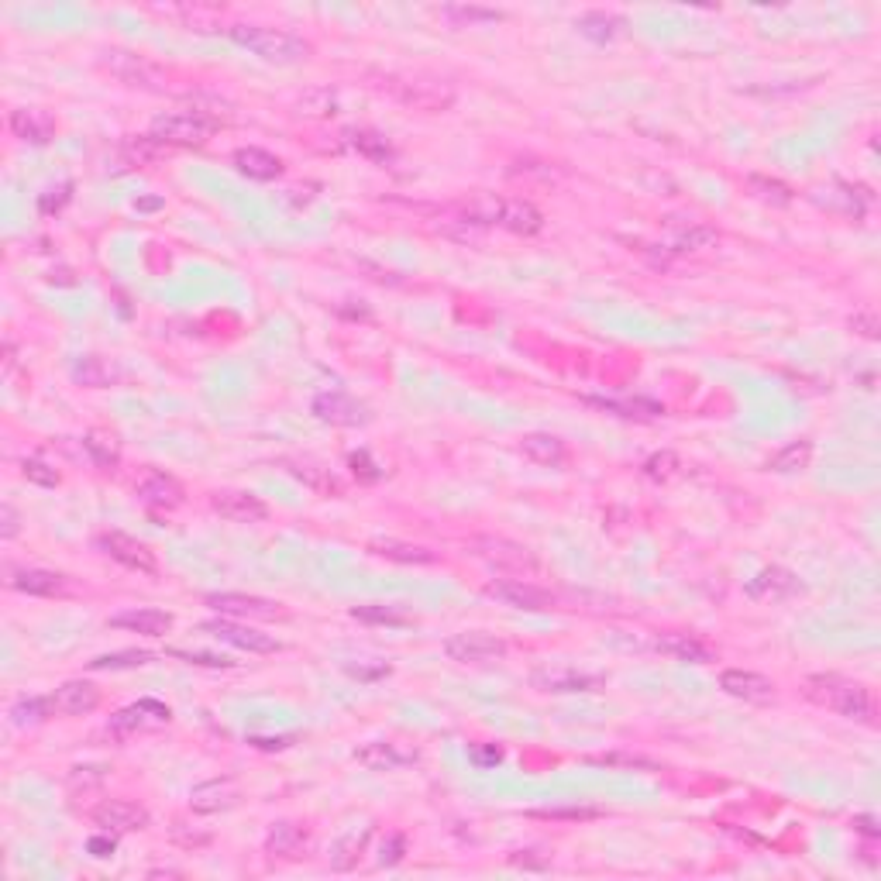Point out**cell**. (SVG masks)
<instances>
[{
  "label": "cell",
  "mask_w": 881,
  "mask_h": 881,
  "mask_svg": "<svg viewBox=\"0 0 881 881\" xmlns=\"http://www.w3.org/2000/svg\"><path fill=\"white\" fill-rule=\"evenodd\" d=\"M444 654H448L451 661H462V665H482V661L506 658V644L493 634L469 630V634L448 637V641H444Z\"/></svg>",
  "instance_id": "6"
},
{
  "label": "cell",
  "mask_w": 881,
  "mask_h": 881,
  "mask_svg": "<svg viewBox=\"0 0 881 881\" xmlns=\"http://www.w3.org/2000/svg\"><path fill=\"white\" fill-rule=\"evenodd\" d=\"M173 720L169 706L155 703V699H142V703L124 706L118 716L111 720V730L118 737H131V734H145V730H159Z\"/></svg>",
  "instance_id": "9"
},
{
  "label": "cell",
  "mask_w": 881,
  "mask_h": 881,
  "mask_svg": "<svg viewBox=\"0 0 881 881\" xmlns=\"http://www.w3.org/2000/svg\"><path fill=\"white\" fill-rule=\"evenodd\" d=\"M90 851H93V857H107L114 851V840H107V837H93L90 840Z\"/></svg>",
  "instance_id": "53"
},
{
  "label": "cell",
  "mask_w": 881,
  "mask_h": 881,
  "mask_svg": "<svg viewBox=\"0 0 881 881\" xmlns=\"http://www.w3.org/2000/svg\"><path fill=\"white\" fill-rule=\"evenodd\" d=\"M21 472H25L28 482H38V486H59V472L49 469L45 462H38V458H28V462L21 465Z\"/></svg>",
  "instance_id": "46"
},
{
  "label": "cell",
  "mask_w": 881,
  "mask_h": 881,
  "mask_svg": "<svg viewBox=\"0 0 881 881\" xmlns=\"http://www.w3.org/2000/svg\"><path fill=\"white\" fill-rule=\"evenodd\" d=\"M486 596L500 599V603L513 606V610H530V613H541V610H551V606H555V596H551L548 589L534 586V582H524V579L489 582Z\"/></svg>",
  "instance_id": "8"
},
{
  "label": "cell",
  "mask_w": 881,
  "mask_h": 881,
  "mask_svg": "<svg viewBox=\"0 0 881 881\" xmlns=\"http://www.w3.org/2000/svg\"><path fill=\"white\" fill-rule=\"evenodd\" d=\"M396 93H400L403 104L420 107V111H444L455 100V93L434 80H403L396 83Z\"/></svg>",
  "instance_id": "20"
},
{
  "label": "cell",
  "mask_w": 881,
  "mask_h": 881,
  "mask_svg": "<svg viewBox=\"0 0 881 881\" xmlns=\"http://www.w3.org/2000/svg\"><path fill=\"white\" fill-rule=\"evenodd\" d=\"M97 548L104 551V555H111L114 561H121V565L142 572V575H155V568H159V565H155V555L145 548L142 541H135V537H128V534H118V530H114V534H100Z\"/></svg>",
  "instance_id": "12"
},
{
  "label": "cell",
  "mask_w": 881,
  "mask_h": 881,
  "mask_svg": "<svg viewBox=\"0 0 881 881\" xmlns=\"http://www.w3.org/2000/svg\"><path fill=\"white\" fill-rule=\"evenodd\" d=\"M104 775H107L104 768H90V764H87V768H73V771H69V789H73V792H80V789L90 792V789H97V785L104 782Z\"/></svg>",
  "instance_id": "45"
},
{
  "label": "cell",
  "mask_w": 881,
  "mask_h": 881,
  "mask_svg": "<svg viewBox=\"0 0 881 881\" xmlns=\"http://www.w3.org/2000/svg\"><path fill=\"white\" fill-rule=\"evenodd\" d=\"M11 589L28 592V596H69L73 592V582L59 572H45V568H21V572H11Z\"/></svg>",
  "instance_id": "18"
},
{
  "label": "cell",
  "mask_w": 881,
  "mask_h": 881,
  "mask_svg": "<svg viewBox=\"0 0 881 881\" xmlns=\"http://www.w3.org/2000/svg\"><path fill=\"white\" fill-rule=\"evenodd\" d=\"M293 475L300 482H307L310 489H314V493H324V496H341V486H338V479H334L331 472L327 469H321V465H310V462H303V465H293Z\"/></svg>",
  "instance_id": "37"
},
{
  "label": "cell",
  "mask_w": 881,
  "mask_h": 881,
  "mask_svg": "<svg viewBox=\"0 0 881 881\" xmlns=\"http://www.w3.org/2000/svg\"><path fill=\"white\" fill-rule=\"evenodd\" d=\"M372 548H376L382 558L407 561V565H431V561H434V551L417 548V544H403V541H376Z\"/></svg>",
  "instance_id": "34"
},
{
  "label": "cell",
  "mask_w": 881,
  "mask_h": 881,
  "mask_svg": "<svg viewBox=\"0 0 881 881\" xmlns=\"http://www.w3.org/2000/svg\"><path fill=\"white\" fill-rule=\"evenodd\" d=\"M93 823H97L104 833H135V830H145L148 826V813L142 806H135V802L111 799L93 813Z\"/></svg>",
  "instance_id": "15"
},
{
  "label": "cell",
  "mask_w": 881,
  "mask_h": 881,
  "mask_svg": "<svg viewBox=\"0 0 881 881\" xmlns=\"http://www.w3.org/2000/svg\"><path fill=\"white\" fill-rule=\"evenodd\" d=\"M104 66L111 69V76H118L124 87H138L148 93H162L169 87V76L159 66H152L142 56H131V52H107Z\"/></svg>",
  "instance_id": "5"
},
{
  "label": "cell",
  "mask_w": 881,
  "mask_h": 881,
  "mask_svg": "<svg viewBox=\"0 0 881 881\" xmlns=\"http://www.w3.org/2000/svg\"><path fill=\"white\" fill-rule=\"evenodd\" d=\"M352 145L358 148L362 155H369V159H379L386 162L389 155H393V148H389V142L382 135H376V131H355L352 135Z\"/></svg>",
  "instance_id": "41"
},
{
  "label": "cell",
  "mask_w": 881,
  "mask_h": 881,
  "mask_svg": "<svg viewBox=\"0 0 881 881\" xmlns=\"http://www.w3.org/2000/svg\"><path fill=\"white\" fill-rule=\"evenodd\" d=\"M365 840H369V830H362V833H352V837L348 840H341L338 844V857H334V868H352L355 864V857H358V851H362L365 847Z\"/></svg>",
  "instance_id": "44"
},
{
  "label": "cell",
  "mask_w": 881,
  "mask_h": 881,
  "mask_svg": "<svg viewBox=\"0 0 881 881\" xmlns=\"http://www.w3.org/2000/svg\"><path fill=\"white\" fill-rule=\"evenodd\" d=\"M210 506L214 513H221L224 520H235V524H255V520H265V503L252 493H214L210 496Z\"/></svg>",
  "instance_id": "21"
},
{
  "label": "cell",
  "mask_w": 881,
  "mask_h": 881,
  "mask_svg": "<svg viewBox=\"0 0 881 881\" xmlns=\"http://www.w3.org/2000/svg\"><path fill=\"white\" fill-rule=\"evenodd\" d=\"M747 186H751L754 197L764 200V204H771V207H789L795 200V193L789 190V186L778 183V179H768V176H751L747 179Z\"/></svg>",
  "instance_id": "36"
},
{
  "label": "cell",
  "mask_w": 881,
  "mask_h": 881,
  "mask_svg": "<svg viewBox=\"0 0 881 881\" xmlns=\"http://www.w3.org/2000/svg\"><path fill=\"white\" fill-rule=\"evenodd\" d=\"M441 18H448L455 28H465V25H489V21H500L503 14H500V11H493V7L451 4V7H441Z\"/></svg>",
  "instance_id": "32"
},
{
  "label": "cell",
  "mask_w": 881,
  "mask_h": 881,
  "mask_svg": "<svg viewBox=\"0 0 881 881\" xmlns=\"http://www.w3.org/2000/svg\"><path fill=\"white\" fill-rule=\"evenodd\" d=\"M135 493H138V500H142L145 506H152V510H176V506H183V500H186L183 486H179L173 475H162V472H148L135 486Z\"/></svg>",
  "instance_id": "16"
},
{
  "label": "cell",
  "mask_w": 881,
  "mask_h": 881,
  "mask_svg": "<svg viewBox=\"0 0 881 881\" xmlns=\"http://www.w3.org/2000/svg\"><path fill=\"white\" fill-rule=\"evenodd\" d=\"M799 589H802V586H799V579H795L789 568L771 565V568H764V572L754 575L751 586H747V596H751V599H761V603H778V599L795 596V592H799Z\"/></svg>",
  "instance_id": "17"
},
{
  "label": "cell",
  "mask_w": 881,
  "mask_h": 881,
  "mask_svg": "<svg viewBox=\"0 0 881 881\" xmlns=\"http://www.w3.org/2000/svg\"><path fill=\"white\" fill-rule=\"evenodd\" d=\"M69 190H73V186H62L59 197H52V193H49V197H42V210H45V214H52V210H59L62 204H66V200H69Z\"/></svg>",
  "instance_id": "52"
},
{
  "label": "cell",
  "mask_w": 881,
  "mask_h": 881,
  "mask_svg": "<svg viewBox=\"0 0 881 881\" xmlns=\"http://www.w3.org/2000/svg\"><path fill=\"white\" fill-rule=\"evenodd\" d=\"M314 417L334 427H358V424H369L372 413L365 403H358L355 396L348 393H321L314 400Z\"/></svg>",
  "instance_id": "10"
},
{
  "label": "cell",
  "mask_w": 881,
  "mask_h": 881,
  "mask_svg": "<svg viewBox=\"0 0 881 881\" xmlns=\"http://www.w3.org/2000/svg\"><path fill=\"white\" fill-rule=\"evenodd\" d=\"M49 713H56V709H52V699H38V696L18 699V703L11 706V723L14 727H35V723L49 720Z\"/></svg>",
  "instance_id": "35"
},
{
  "label": "cell",
  "mask_w": 881,
  "mask_h": 881,
  "mask_svg": "<svg viewBox=\"0 0 881 881\" xmlns=\"http://www.w3.org/2000/svg\"><path fill=\"white\" fill-rule=\"evenodd\" d=\"M176 658H183V661H190V665H207V668H231L235 665V661H228V658H210V654H193V651H173Z\"/></svg>",
  "instance_id": "50"
},
{
  "label": "cell",
  "mask_w": 881,
  "mask_h": 881,
  "mask_svg": "<svg viewBox=\"0 0 881 881\" xmlns=\"http://www.w3.org/2000/svg\"><path fill=\"white\" fill-rule=\"evenodd\" d=\"M228 38L238 42L241 49L255 52L265 62H279V66H293L310 56V45L303 38L290 35L283 28H265V25H231Z\"/></svg>",
  "instance_id": "2"
},
{
  "label": "cell",
  "mask_w": 881,
  "mask_h": 881,
  "mask_svg": "<svg viewBox=\"0 0 881 881\" xmlns=\"http://www.w3.org/2000/svg\"><path fill=\"white\" fill-rule=\"evenodd\" d=\"M520 451H524L534 465H548V469H558L568 458L565 441L555 438V434H527V438L520 441Z\"/></svg>",
  "instance_id": "28"
},
{
  "label": "cell",
  "mask_w": 881,
  "mask_h": 881,
  "mask_svg": "<svg viewBox=\"0 0 881 881\" xmlns=\"http://www.w3.org/2000/svg\"><path fill=\"white\" fill-rule=\"evenodd\" d=\"M238 802V785L231 778H221V782H204L190 792V806L193 813H221V809H231Z\"/></svg>",
  "instance_id": "24"
},
{
  "label": "cell",
  "mask_w": 881,
  "mask_h": 881,
  "mask_svg": "<svg viewBox=\"0 0 881 881\" xmlns=\"http://www.w3.org/2000/svg\"><path fill=\"white\" fill-rule=\"evenodd\" d=\"M18 527H21L18 510H14L11 503H4V506H0V537H4V541H11V537H18Z\"/></svg>",
  "instance_id": "48"
},
{
  "label": "cell",
  "mask_w": 881,
  "mask_h": 881,
  "mask_svg": "<svg viewBox=\"0 0 881 881\" xmlns=\"http://www.w3.org/2000/svg\"><path fill=\"white\" fill-rule=\"evenodd\" d=\"M575 28L582 31L586 38H592V42H613V38L620 35L623 21L613 18V14H603V11H592V14H582L579 21H575Z\"/></svg>",
  "instance_id": "31"
},
{
  "label": "cell",
  "mask_w": 881,
  "mask_h": 881,
  "mask_svg": "<svg viewBox=\"0 0 881 881\" xmlns=\"http://www.w3.org/2000/svg\"><path fill=\"white\" fill-rule=\"evenodd\" d=\"M654 647H658L661 654H668V658H675V661H689V665H706V661H713V651H709L703 641L689 637V634H665V637H658V641H654Z\"/></svg>",
  "instance_id": "27"
},
{
  "label": "cell",
  "mask_w": 881,
  "mask_h": 881,
  "mask_svg": "<svg viewBox=\"0 0 881 881\" xmlns=\"http://www.w3.org/2000/svg\"><path fill=\"white\" fill-rule=\"evenodd\" d=\"M114 630H128V634H142V637H166L173 630V613L162 610H131V613H118V617L107 620Z\"/></svg>",
  "instance_id": "22"
},
{
  "label": "cell",
  "mask_w": 881,
  "mask_h": 881,
  "mask_svg": "<svg viewBox=\"0 0 881 881\" xmlns=\"http://www.w3.org/2000/svg\"><path fill=\"white\" fill-rule=\"evenodd\" d=\"M100 706V692L90 682H66L52 696V709L62 716H87Z\"/></svg>",
  "instance_id": "23"
},
{
  "label": "cell",
  "mask_w": 881,
  "mask_h": 881,
  "mask_svg": "<svg viewBox=\"0 0 881 881\" xmlns=\"http://www.w3.org/2000/svg\"><path fill=\"white\" fill-rule=\"evenodd\" d=\"M73 376H76V382H83V386H90V389H104V386H114V382L121 379V369L111 362V358L87 355L73 365Z\"/></svg>",
  "instance_id": "29"
},
{
  "label": "cell",
  "mask_w": 881,
  "mask_h": 881,
  "mask_svg": "<svg viewBox=\"0 0 881 881\" xmlns=\"http://www.w3.org/2000/svg\"><path fill=\"white\" fill-rule=\"evenodd\" d=\"M217 118L207 111H173L152 121V138L162 145H204L217 131Z\"/></svg>",
  "instance_id": "3"
},
{
  "label": "cell",
  "mask_w": 881,
  "mask_h": 881,
  "mask_svg": "<svg viewBox=\"0 0 881 881\" xmlns=\"http://www.w3.org/2000/svg\"><path fill=\"white\" fill-rule=\"evenodd\" d=\"M83 448L90 451L93 455V462L97 465H114L118 462V448H114V438H104V434H87V438H83Z\"/></svg>",
  "instance_id": "43"
},
{
  "label": "cell",
  "mask_w": 881,
  "mask_h": 881,
  "mask_svg": "<svg viewBox=\"0 0 881 881\" xmlns=\"http://www.w3.org/2000/svg\"><path fill=\"white\" fill-rule=\"evenodd\" d=\"M720 689L744 703H771L775 699V682L758 672H744V668H730L720 678Z\"/></svg>",
  "instance_id": "14"
},
{
  "label": "cell",
  "mask_w": 881,
  "mask_h": 881,
  "mask_svg": "<svg viewBox=\"0 0 881 881\" xmlns=\"http://www.w3.org/2000/svg\"><path fill=\"white\" fill-rule=\"evenodd\" d=\"M235 166L241 176L259 179V183H269V179H276L279 173H283V162H279L272 152H265V148H238Z\"/></svg>",
  "instance_id": "26"
},
{
  "label": "cell",
  "mask_w": 881,
  "mask_h": 881,
  "mask_svg": "<svg viewBox=\"0 0 881 881\" xmlns=\"http://www.w3.org/2000/svg\"><path fill=\"white\" fill-rule=\"evenodd\" d=\"M596 764H620V768H641V771H658V764H654L651 758H641V754H603V758H596Z\"/></svg>",
  "instance_id": "47"
},
{
  "label": "cell",
  "mask_w": 881,
  "mask_h": 881,
  "mask_svg": "<svg viewBox=\"0 0 881 881\" xmlns=\"http://www.w3.org/2000/svg\"><path fill=\"white\" fill-rule=\"evenodd\" d=\"M809 458H813V444H809V441H795V444H789V448H782L775 458H771L768 469H771V472H782V475L802 472V469H806V465H809Z\"/></svg>",
  "instance_id": "33"
},
{
  "label": "cell",
  "mask_w": 881,
  "mask_h": 881,
  "mask_svg": "<svg viewBox=\"0 0 881 881\" xmlns=\"http://www.w3.org/2000/svg\"><path fill=\"white\" fill-rule=\"evenodd\" d=\"M806 696L813 699L816 706L833 709L837 716L854 723H875V699L864 689L861 682H851V678L840 675H813L806 678Z\"/></svg>",
  "instance_id": "1"
},
{
  "label": "cell",
  "mask_w": 881,
  "mask_h": 881,
  "mask_svg": "<svg viewBox=\"0 0 881 881\" xmlns=\"http://www.w3.org/2000/svg\"><path fill=\"white\" fill-rule=\"evenodd\" d=\"M403 851H407V840L403 837H389V844H382V864H396L403 857Z\"/></svg>",
  "instance_id": "51"
},
{
  "label": "cell",
  "mask_w": 881,
  "mask_h": 881,
  "mask_svg": "<svg viewBox=\"0 0 881 881\" xmlns=\"http://www.w3.org/2000/svg\"><path fill=\"white\" fill-rule=\"evenodd\" d=\"M204 634L217 637V641L238 647V651H248V654H272L279 651V641L269 634H259V630L252 627H241V623H231V620H214V623H204Z\"/></svg>",
  "instance_id": "11"
},
{
  "label": "cell",
  "mask_w": 881,
  "mask_h": 881,
  "mask_svg": "<svg viewBox=\"0 0 881 881\" xmlns=\"http://www.w3.org/2000/svg\"><path fill=\"white\" fill-rule=\"evenodd\" d=\"M265 851L272 857H286V861H296L303 851H307V833L293 823H279L272 826L269 840H265Z\"/></svg>",
  "instance_id": "30"
},
{
  "label": "cell",
  "mask_w": 881,
  "mask_h": 881,
  "mask_svg": "<svg viewBox=\"0 0 881 881\" xmlns=\"http://www.w3.org/2000/svg\"><path fill=\"white\" fill-rule=\"evenodd\" d=\"M716 241H720V235H716L713 228H706V224H689V228L675 238V248L678 252H703V248L716 245Z\"/></svg>",
  "instance_id": "40"
},
{
  "label": "cell",
  "mask_w": 881,
  "mask_h": 881,
  "mask_svg": "<svg viewBox=\"0 0 881 881\" xmlns=\"http://www.w3.org/2000/svg\"><path fill=\"white\" fill-rule=\"evenodd\" d=\"M472 555L482 558L489 568H496V572H513V575L537 572V558L530 555V548H524V544L517 541H506V537H475Z\"/></svg>",
  "instance_id": "4"
},
{
  "label": "cell",
  "mask_w": 881,
  "mask_h": 881,
  "mask_svg": "<svg viewBox=\"0 0 881 881\" xmlns=\"http://www.w3.org/2000/svg\"><path fill=\"white\" fill-rule=\"evenodd\" d=\"M678 469H682V462H678L675 451H658V455H651L644 462V475L651 482H672Z\"/></svg>",
  "instance_id": "39"
},
{
  "label": "cell",
  "mask_w": 881,
  "mask_h": 881,
  "mask_svg": "<svg viewBox=\"0 0 881 881\" xmlns=\"http://www.w3.org/2000/svg\"><path fill=\"white\" fill-rule=\"evenodd\" d=\"M530 682H534V689L555 692V696H568V692H599L606 685L603 675L579 672V668H568V665L541 668V672L530 675Z\"/></svg>",
  "instance_id": "7"
},
{
  "label": "cell",
  "mask_w": 881,
  "mask_h": 881,
  "mask_svg": "<svg viewBox=\"0 0 881 881\" xmlns=\"http://www.w3.org/2000/svg\"><path fill=\"white\" fill-rule=\"evenodd\" d=\"M11 131L28 145H49L56 138V121L42 107H18L11 114Z\"/></svg>",
  "instance_id": "19"
},
{
  "label": "cell",
  "mask_w": 881,
  "mask_h": 881,
  "mask_svg": "<svg viewBox=\"0 0 881 881\" xmlns=\"http://www.w3.org/2000/svg\"><path fill=\"white\" fill-rule=\"evenodd\" d=\"M355 761L369 771H396V768H403V764L417 761V754L400 751L396 744H365L355 751Z\"/></svg>",
  "instance_id": "25"
},
{
  "label": "cell",
  "mask_w": 881,
  "mask_h": 881,
  "mask_svg": "<svg viewBox=\"0 0 881 881\" xmlns=\"http://www.w3.org/2000/svg\"><path fill=\"white\" fill-rule=\"evenodd\" d=\"M152 661L148 651H118V654H104V658H93L90 668L93 672H121V668H142Z\"/></svg>",
  "instance_id": "38"
},
{
  "label": "cell",
  "mask_w": 881,
  "mask_h": 881,
  "mask_svg": "<svg viewBox=\"0 0 881 881\" xmlns=\"http://www.w3.org/2000/svg\"><path fill=\"white\" fill-rule=\"evenodd\" d=\"M207 606L228 613V617H252V620H276L286 617V610L272 599H259V596H241V592H217V596L207 599Z\"/></svg>",
  "instance_id": "13"
},
{
  "label": "cell",
  "mask_w": 881,
  "mask_h": 881,
  "mask_svg": "<svg viewBox=\"0 0 881 881\" xmlns=\"http://www.w3.org/2000/svg\"><path fill=\"white\" fill-rule=\"evenodd\" d=\"M352 617L362 623H389V627H403V623H410L403 613L389 610V606H355Z\"/></svg>",
  "instance_id": "42"
},
{
  "label": "cell",
  "mask_w": 881,
  "mask_h": 881,
  "mask_svg": "<svg viewBox=\"0 0 881 881\" xmlns=\"http://www.w3.org/2000/svg\"><path fill=\"white\" fill-rule=\"evenodd\" d=\"M851 327H854L857 334H861V338H868V341L878 338V317L871 314V310H864V314H854L851 317Z\"/></svg>",
  "instance_id": "49"
}]
</instances>
